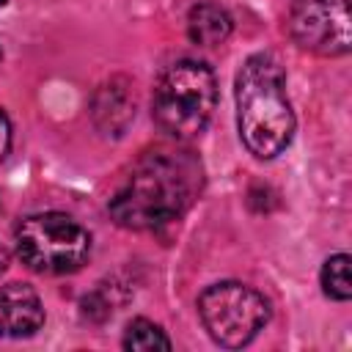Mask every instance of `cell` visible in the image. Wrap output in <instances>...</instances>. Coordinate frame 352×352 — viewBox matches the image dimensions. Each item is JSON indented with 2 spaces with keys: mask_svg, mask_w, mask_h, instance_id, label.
<instances>
[{
  "mask_svg": "<svg viewBox=\"0 0 352 352\" xmlns=\"http://www.w3.org/2000/svg\"><path fill=\"white\" fill-rule=\"evenodd\" d=\"M201 184V165L187 151H146L110 198L118 226L146 231L184 214Z\"/></svg>",
  "mask_w": 352,
  "mask_h": 352,
  "instance_id": "6da1fadb",
  "label": "cell"
},
{
  "mask_svg": "<svg viewBox=\"0 0 352 352\" xmlns=\"http://www.w3.org/2000/svg\"><path fill=\"white\" fill-rule=\"evenodd\" d=\"M236 126L250 154L278 157L294 135V113L286 96V74L267 55H250L236 74Z\"/></svg>",
  "mask_w": 352,
  "mask_h": 352,
  "instance_id": "7a4b0ae2",
  "label": "cell"
},
{
  "mask_svg": "<svg viewBox=\"0 0 352 352\" xmlns=\"http://www.w3.org/2000/svg\"><path fill=\"white\" fill-rule=\"evenodd\" d=\"M217 82L206 63L179 60L168 66L154 88V121L173 138H195L212 118Z\"/></svg>",
  "mask_w": 352,
  "mask_h": 352,
  "instance_id": "3957f363",
  "label": "cell"
},
{
  "mask_svg": "<svg viewBox=\"0 0 352 352\" xmlns=\"http://www.w3.org/2000/svg\"><path fill=\"white\" fill-rule=\"evenodd\" d=\"M16 253L36 272H74L91 253L88 231L60 212H44L22 220L16 228Z\"/></svg>",
  "mask_w": 352,
  "mask_h": 352,
  "instance_id": "277c9868",
  "label": "cell"
},
{
  "mask_svg": "<svg viewBox=\"0 0 352 352\" xmlns=\"http://www.w3.org/2000/svg\"><path fill=\"white\" fill-rule=\"evenodd\" d=\"M198 314L206 333L220 346H245L270 319L267 300L236 280H223L209 286L198 300Z\"/></svg>",
  "mask_w": 352,
  "mask_h": 352,
  "instance_id": "5b68a950",
  "label": "cell"
},
{
  "mask_svg": "<svg viewBox=\"0 0 352 352\" xmlns=\"http://www.w3.org/2000/svg\"><path fill=\"white\" fill-rule=\"evenodd\" d=\"M292 38L319 55H346L352 44V16L346 0H300L289 14Z\"/></svg>",
  "mask_w": 352,
  "mask_h": 352,
  "instance_id": "8992f818",
  "label": "cell"
},
{
  "mask_svg": "<svg viewBox=\"0 0 352 352\" xmlns=\"http://www.w3.org/2000/svg\"><path fill=\"white\" fill-rule=\"evenodd\" d=\"M44 324V308L33 286L6 283L0 286V336L28 338Z\"/></svg>",
  "mask_w": 352,
  "mask_h": 352,
  "instance_id": "52a82bcc",
  "label": "cell"
},
{
  "mask_svg": "<svg viewBox=\"0 0 352 352\" xmlns=\"http://www.w3.org/2000/svg\"><path fill=\"white\" fill-rule=\"evenodd\" d=\"M187 33H190V38L195 44L214 47V44H220V41L228 38V33H231V16L217 3H198L190 11Z\"/></svg>",
  "mask_w": 352,
  "mask_h": 352,
  "instance_id": "ba28073f",
  "label": "cell"
},
{
  "mask_svg": "<svg viewBox=\"0 0 352 352\" xmlns=\"http://www.w3.org/2000/svg\"><path fill=\"white\" fill-rule=\"evenodd\" d=\"M124 346L132 352H154V349H170V338L162 333L160 324L148 319H135L126 324Z\"/></svg>",
  "mask_w": 352,
  "mask_h": 352,
  "instance_id": "9c48e42d",
  "label": "cell"
},
{
  "mask_svg": "<svg viewBox=\"0 0 352 352\" xmlns=\"http://www.w3.org/2000/svg\"><path fill=\"white\" fill-rule=\"evenodd\" d=\"M349 256L338 253L330 256L322 267V289L333 300H349L352 297V275H349Z\"/></svg>",
  "mask_w": 352,
  "mask_h": 352,
  "instance_id": "30bf717a",
  "label": "cell"
},
{
  "mask_svg": "<svg viewBox=\"0 0 352 352\" xmlns=\"http://www.w3.org/2000/svg\"><path fill=\"white\" fill-rule=\"evenodd\" d=\"M8 146H11V124L8 116L0 110V160L8 154Z\"/></svg>",
  "mask_w": 352,
  "mask_h": 352,
  "instance_id": "8fae6325",
  "label": "cell"
},
{
  "mask_svg": "<svg viewBox=\"0 0 352 352\" xmlns=\"http://www.w3.org/2000/svg\"><path fill=\"white\" fill-rule=\"evenodd\" d=\"M6 267H8V253H6V248L0 245V272H6Z\"/></svg>",
  "mask_w": 352,
  "mask_h": 352,
  "instance_id": "7c38bea8",
  "label": "cell"
}]
</instances>
